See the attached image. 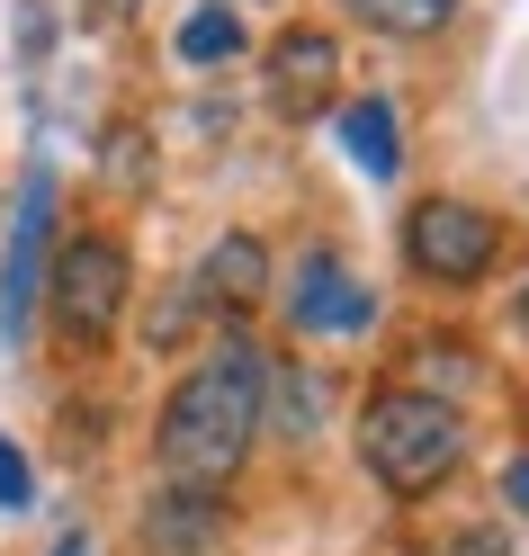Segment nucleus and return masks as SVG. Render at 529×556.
<instances>
[{"instance_id":"obj_1","label":"nucleus","mask_w":529,"mask_h":556,"mask_svg":"<svg viewBox=\"0 0 529 556\" xmlns=\"http://www.w3.org/2000/svg\"><path fill=\"white\" fill-rule=\"evenodd\" d=\"M261 395H269V359L261 341L225 332L180 387H171L162 422H153V458L171 484H234V467L261 440Z\"/></svg>"},{"instance_id":"obj_15","label":"nucleus","mask_w":529,"mask_h":556,"mask_svg":"<svg viewBox=\"0 0 529 556\" xmlns=\"http://www.w3.org/2000/svg\"><path fill=\"white\" fill-rule=\"evenodd\" d=\"M54 556H90V539H81V530H63V539H54Z\"/></svg>"},{"instance_id":"obj_14","label":"nucleus","mask_w":529,"mask_h":556,"mask_svg":"<svg viewBox=\"0 0 529 556\" xmlns=\"http://www.w3.org/2000/svg\"><path fill=\"white\" fill-rule=\"evenodd\" d=\"M503 511H512V520H529V458H512V467H503Z\"/></svg>"},{"instance_id":"obj_16","label":"nucleus","mask_w":529,"mask_h":556,"mask_svg":"<svg viewBox=\"0 0 529 556\" xmlns=\"http://www.w3.org/2000/svg\"><path fill=\"white\" fill-rule=\"evenodd\" d=\"M512 324H520V341H529V288H520V296H512Z\"/></svg>"},{"instance_id":"obj_2","label":"nucleus","mask_w":529,"mask_h":556,"mask_svg":"<svg viewBox=\"0 0 529 556\" xmlns=\"http://www.w3.org/2000/svg\"><path fill=\"white\" fill-rule=\"evenodd\" d=\"M457 458H467V413H457L449 395H421V387L368 395V413H360V467L386 484V494L421 503L431 484L457 476Z\"/></svg>"},{"instance_id":"obj_6","label":"nucleus","mask_w":529,"mask_h":556,"mask_svg":"<svg viewBox=\"0 0 529 556\" xmlns=\"http://www.w3.org/2000/svg\"><path fill=\"white\" fill-rule=\"evenodd\" d=\"M332 81H341V54L324 27H288V37L269 46V109L305 126V117H324L332 109Z\"/></svg>"},{"instance_id":"obj_4","label":"nucleus","mask_w":529,"mask_h":556,"mask_svg":"<svg viewBox=\"0 0 529 556\" xmlns=\"http://www.w3.org/2000/svg\"><path fill=\"white\" fill-rule=\"evenodd\" d=\"M503 261V225L467 198H421L404 216V269L431 278V288H476V278Z\"/></svg>"},{"instance_id":"obj_8","label":"nucleus","mask_w":529,"mask_h":556,"mask_svg":"<svg viewBox=\"0 0 529 556\" xmlns=\"http://www.w3.org/2000/svg\"><path fill=\"white\" fill-rule=\"evenodd\" d=\"M198 305H225V315H252V305L269 296V242L261 233H225L216 252L198 261Z\"/></svg>"},{"instance_id":"obj_7","label":"nucleus","mask_w":529,"mask_h":556,"mask_svg":"<svg viewBox=\"0 0 529 556\" xmlns=\"http://www.w3.org/2000/svg\"><path fill=\"white\" fill-rule=\"evenodd\" d=\"M288 324L305 341H341V332H368L377 324V296H368V278H350L341 261H305L297 288H288Z\"/></svg>"},{"instance_id":"obj_12","label":"nucleus","mask_w":529,"mask_h":556,"mask_svg":"<svg viewBox=\"0 0 529 556\" xmlns=\"http://www.w3.org/2000/svg\"><path fill=\"white\" fill-rule=\"evenodd\" d=\"M242 54V18L225 10V0H206V10L180 18V63H198V73H216V63Z\"/></svg>"},{"instance_id":"obj_10","label":"nucleus","mask_w":529,"mask_h":556,"mask_svg":"<svg viewBox=\"0 0 529 556\" xmlns=\"http://www.w3.org/2000/svg\"><path fill=\"white\" fill-rule=\"evenodd\" d=\"M153 547H171V556H198L206 539L225 530V511H216V494H206V484H171V494L153 503Z\"/></svg>"},{"instance_id":"obj_9","label":"nucleus","mask_w":529,"mask_h":556,"mask_svg":"<svg viewBox=\"0 0 529 556\" xmlns=\"http://www.w3.org/2000/svg\"><path fill=\"white\" fill-rule=\"evenodd\" d=\"M332 126H341V153L360 162L368 180H395V170H404V135H395V99H377V90H368V99H350V109H341Z\"/></svg>"},{"instance_id":"obj_17","label":"nucleus","mask_w":529,"mask_h":556,"mask_svg":"<svg viewBox=\"0 0 529 556\" xmlns=\"http://www.w3.org/2000/svg\"><path fill=\"white\" fill-rule=\"evenodd\" d=\"M90 10H99V18H126V10H135V0H90Z\"/></svg>"},{"instance_id":"obj_11","label":"nucleus","mask_w":529,"mask_h":556,"mask_svg":"<svg viewBox=\"0 0 529 556\" xmlns=\"http://www.w3.org/2000/svg\"><path fill=\"white\" fill-rule=\"evenodd\" d=\"M360 27H377V37H440V27L457 18V0H341Z\"/></svg>"},{"instance_id":"obj_3","label":"nucleus","mask_w":529,"mask_h":556,"mask_svg":"<svg viewBox=\"0 0 529 556\" xmlns=\"http://www.w3.org/2000/svg\"><path fill=\"white\" fill-rule=\"evenodd\" d=\"M54 305V332L63 341H109L126 324V296H135V261L117 233H73L63 252H46V288Z\"/></svg>"},{"instance_id":"obj_5","label":"nucleus","mask_w":529,"mask_h":556,"mask_svg":"<svg viewBox=\"0 0 529 556\" xmlns=\"http://www.w3.org/2000/svg\"><path fill=\"white\" fill-rule=\"evenodd\" d=\"M46 242H54V162H27L18 170V206H10V261H0V332L10 341H27V324H37Z\"/></svg>"},{"instance_id":"obj_13","label":"nucleus","mask_w":529,"mask_h":556,"mask_svg":"<svg viewBox=\"0 0 529 556\" xmlns=\"http://www.w3.org/2000/svg\"><path fill=\"white\" fill-rule=\"evenodd\" d=\"M27 503H37V476H27V458L0 440V511H27Z\"/></svg>"}]
</instances>
